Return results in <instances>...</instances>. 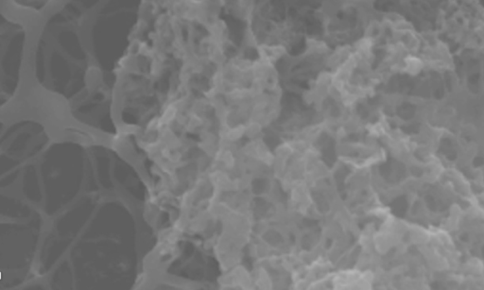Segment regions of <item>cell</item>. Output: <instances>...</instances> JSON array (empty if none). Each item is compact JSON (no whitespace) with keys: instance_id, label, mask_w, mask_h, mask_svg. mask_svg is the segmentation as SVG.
I'll return each mask as SVG.
<instances>
[{"instance_id":"6da1fadb","label":"cell","mask_w":484,"mask_h":290,"mask_svg":"<svg viewBox=\"0 0 484 290\" xmlns=\"http://www.w3.org/2000/svg\"></svg>"}]
</instances>
